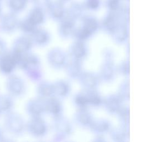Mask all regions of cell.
I'll return each mask as SVG.
<instances>
[{
	"label": "cell",
	"mask_w": 158,
	"mask_h": 142,
	"mask_svg": "<svg viewBox=\"0 0 158 142\" xmlns=\"http://www.w3.org/2000/svg\"><path fill=\"white\" fill-rule=\"evenodd\" d=\"M32 81H40L43 73L40 58L34 53L24 54L19 66Z\"/></svg>",
	"instance_id": "1"
},
{
	"label": "cell",
	"mask_w": 158,
	"mask_h": 142,
	"mask_svg": "<svg viewBox=\"0 0 158 142\" xmlns=\"http://www.w3.org/2000/svg\"><path fill=\"white\" fill-rule=\"evenodd\" d=\"M3 124L6 131L14 135H21L26 128V123L23 117L13 111L6 114Z\"/></svg>",
	"instance_id": "2"
},
{
	"label": "cell",
	"mask_w": 158,
	"mask_h": 142,
	"mask_svg": "<svg viewBox=\"0 0 158 142\" xmlns=\"http://www.w3.org/2000/svg\"><path fill=\"white\" fill-rule=\"evenodd\" d=\"M24 54L26 53H21L13 50L7 51L0 57V73L8 76L13 73L19 67Z\"/></svg>",
	"instance_id": "3"
},
{
	"label": "cell",
	"mask_w": 158,
	"mask_h": 142,
	"mask_svg": "<svg viewBox=\"0 0 158 142\" xmlns=\"http://www.w3.org/2000/svg\"><path fill=\"white\" fill-rule=\"evenodd\" d=\"M6 88L12 97H20L26 92V83L21 77L12 74L6 80Z\"/></svg>",
	"instance_id": "4"
},
{
	"label": "cell",
	"mask_w": 158,
	"mask_h": 142,
	"mask_svg": "<svg viewBox=\"0 0 158 142\" xmlns=\"http://www.w3.org/2000/svg\"><path fill=\"white\" fill-rule=\"evenodd\" d=\"M26 131L33 137L42 138L47 133V124L42 117H33L27 122Z\"/></svg>",
	"instance_id": "5"
},
{
	"label": "cell",
	"mask_w": 158,
	"mask_h": 142,
	"mask_svg": "<svg viewBox=\"0 0 158 142\" xmlns=\"http://www.w3.org/2000/svg\"><path fill=\"white\" fill-rule=\"evenodd\" d=\"M53 118V128L56 134V138H64L71 134L73 126L69 119L62 115Z\"/></svg>",
	"instance_id": "6"
},
{
	"label": "cell",
	"mask_w": 158,
	"mask_h": 142,
	"mask_svg": "<svg viewBox=\"0 0 158 142\" xmlns=\"http://www.w3.org/2000/svg\"><path fill=\"white\" fill-rule=\"evenodd\" d=\"M66 53L60 48H53L47 54V60L49 64L55 69L64 68L68 62Z\"/></svg>",
	"instance_id": "7"
},
{
	"label": "cell",
	"mask_w": 158,
	"mask_h": 142,
	"mask_svg": "<svg viewBox=\"0 0 158 142\" xmlns=\"http://www.w3.org/2000/svg\"><path fill=\"white\" fill-rule=\"evenodd\" d=\"M19 21L15 13L9 12L2 14L0 16V29L5 33H12L18 29Z\"/></svg>",
	"instance_id": "8"
},
{
	"label": "cell",
	"mask_w": 158,
	"mask_h": 142,
	"mask_svg": "<svg viewBox=\"0 0 158 142\" xmlns=\"http://www.w3.org/2000/svg\"><path fill=\"white\" fill-rule=\"evenodd\" d=\"M76 20L71 16L65 13L63 18L59 21L58 32L61 37L66 38L73 36L76 29Z\"/></svg>",
	"instance_id": "9"
},
{
	"label": "cell",
	"mask_w": 158,
	"mask_h": 142,
	"mask_svg": "<svg viewBox=\"0 0 158 142\" xmlns=\"http://www.w3.org/2000/svg\"><path fill=\"white\" fill-rule=\"evenodd\" d=\"M25 109L31 117H42L45 112V100L38 97L31 99L27 102Z\"/></svg>",
	"instance_id": "10"
},
{
	"label": "cell",
	"mask_w": 158,
	"mask_h": 142,
	"mask_svg": "<svg viewBox=\"0 0 158 142\" xmlns=\"http://www.w3.org/2000/svg\"><path fill=\"white\" fill-rule=\"evenodd\" d=\"M34 44L30 35L24 34L15 40L12 50L21 53H27L30 52Z\"/></svg>",
	"instance_id": "11"
},
{
	"label": "cell",
	"mask_w": 158,
	"mask_h": 142,
	"mask_svg": "<svg viewBox=\"0 0 158 142\" xmlns=\"http://www.w3.org/2000/svg\"><path fill=\"white\" fill-rule=\"evenodd\" d=\"M66 8L64 6V3L59 0L52 1L46 12L50 18L55 21H60L65 15Z\"/></svg>",
	"instance_id": "12"
},
{
	"label": "cell",
	"mask_w": 158,
	"mask_h": 142,
	"mask_svg": "<svg viewBox=\"0 0 158 142\" xmlns=\"http://www.w3.org/2000/svg\"><path fill=\"white\" fill-rule=\"evenodd\" d=\"M45 111L53 118L61 115L63 104L59 98L53 95L45 100Z\"/></svg>",
	"instance_id": "13"
},
{
	"label": "cell",
	"mask_w": 158,
	"mask_h": 142,
	"mask_svg": "<svg viewBox=\"0 0 158 142\" xmlns=\"http://www.w3.org/2000/svg\"><path fill=\"white\" fill-rule=\"evenodd\" d=\"M34 45L43 46L47 45L50 40V35L46 29L37 27L32 34H30Z\"/></svg>",
	"instance_id": "14"
},
{
	"label": "cell",
	"mask_w": 158,
	"mask_h": 142,
	"mask_svg": "<svg viewBox=\"0 0 158 142\" xmlns=\"http://www.w3.org/2000/svg\"><path fill=\"white\" fill-rule=\"evenodd\" d=\"M79 78L82 86L86 90L95 89L98 84V77L92 72H82Z\"/></svg>",
	"instance_id": "15"
},
{
	"label": "cell",
	"mask_w": 158,
	"mask_h": 142,
	"mask_svg": "<svg viewBox=\"0 0 158 142\" xmlns=\"http://www.w3.org/2000/svg\"><path fill=\"white\" fill-rule=\"evenodd\" d=\"M69 53L72 58L81 60L87 54V48L83 41L77 40L71 45Z\"/></svg>",
	"instance_id": "16"
},
{
	"label": "cell",
	"mask_w": 158,
	"mask_h": 142,
	"mask_svg": "<svg viewBox=\"0 0 158 142\" xmlns=\"http://www.w3.org/2000/svg\"><path fill=\"white\" fill-rule=\"evenodd\" d=\"M64 68L68 76L73 78H79L82 73L81 62L79 60L72 58L71 61L67 62Z\"/></svg>",
	"instance_id": "17"
},
{
	"label": "cell",
	"mask_w": 158,
	"mask_h": 142,
	"mask_svg": "<svg viewBox=\"0 0 158 142\" xmlns=\"http://www.w3.org/2000/svg\"><path fill=\"white\" fill-rule=\"evenodd\" d=\"M46 11L42 8L34 6L29 11L27 17L37 26L43 24L45 20Z\"/></svg>",
	"instance_id": "18"
},
{
	"label": "cell",
	"mask_w": 158,
	"mask_h": 142,
	"mask_svg": "<svg viewBox=\"0 0 158 142\" xmlns=\"http://www.w3.org/2000/svg\"><path fill=\"white\" fill-rule=\"evenodd\" d=\"M53 84L54 95L57 97H66L70 92V86L65 80L59 79Z\"/></svg>",
	"instance_id": "19"
},
{
	"label": "cell",
	"mask_w": 158,
	"mask_h": 142,
	"mask_svg": "<svg viewBox=\"0 0 158 142\" xmlns=\"http://www.w3.org/2000/svg\"><path fill=\"white\" fill-rule=\"evenodd\" d=\"M37 92L38 97L44 100L54 95L53 83L47 81L40 82L37 86Z\"/></svg>",
	"instance_id": "20"
},
{
	"label": "cell",
	"mask_w": 158,
	"mask_h": 142,
	"mask_svg": "<svg viewBox=\"0 0 158 142\" xmlns=\"http://www.w3.org/2000/svg\"><path fill=\"white\" fill-rule=\"evenodd\" d=\"M75 119L77 123L82 126H90L94 120L91 113L86 107L79 108L75 113Z\"/></svg>",
	"instance_id": "21"
},
{
	"label": "cell",
	"mask_w": 158,
	"mask_h": 142,
	"mask_svg": "<svg viewBox=\"0 0 158 142\" xmlns=\"http://www.w3.org/2000/svg\"><path fill=\"white\" fill-rule=\"evenodd\" d=\"M124 100L119 95H110L106 98L105 107L106 109L111 113H116L122 104Z\"/></svg>",
	"instance_id": "22"
},
{
	"label": "cell",
	"mask_w": 158,
	"mask_h": 142,
	"mask_svg": "<svg viewBox=\"0 0 158 142\" xmlns=\"http://www.w3.org/2000/svg\"><path fill=\"white\" fill-rule=\"evenodd\" d=\"M13 97L8 94L0 95V114H7L13 110Z\"/></svg>",
	"instance_id": "23"
},
{
	"label": "cell",
	"mask_w": 158,
	"mask_h": 142,
	"mask_svg": "<svg viewBox=\"0 0 158 142\" xmlns=\"http://www.w3.org/2000/svg\"><path fill=\"white\" fill-rule=\"evenodd\" d=\"M28 0H7L6 5L10 12L16 15L21 13L27 7Z\"/></svg>",
	"instance_id": "24"
},
{
	"label": "cell",
	"mask_w": 158,
	"mask_h": 142,
	"mask_svg": "<svg viewBox=\"0 0 158 142\" xmlns=\"http://www.w3.org/2000/svg\"><path fill=\"white\" fill-rule=\"evenodd\" d=\"M115 76V69L113 63L106 62L101 69L100 77L104 81H111Z\"/></svg>",
	"instance_id": "25"
},
{
	"label": "cell",
	"mask_w": 158,
	"mask_h": 142,
	"mask_svg": "<svg viewBox=\"0 0 158 142\" xmlns=\"http://www.w3.org/2000/svg\"><path fill=\"white\" fill-rule=\"evenodd\" d=\"M99 24L97 19L92 16H85L82 19V28L91 36L98 30Z\"/></svg>",
	"instance_id": "26"
},
{
	"label": "cell",
	"mask_w": 158,
	"mask_h": 142,
	"mask_svg": "<svg viewBox=\"0 0 158 142\" xmlns=\"http://www.w3.org/2000/svg\"><path fill=\"white\" fill-rule=\"evenodd\" d=\"M89 127L93 132L98 133H105L111 129L110 123L105 119H94Z\"/></svg>",
	"instance_id": "27"
},
{
	"label": "cell",
	"mask_w": 158,
	"mask_h": 142,
	"mask_svg": "<svg viewBox=\"0 0 158 142\" xmlns=\"http://www.w3.org/2000/svg\"><path fill=\"white\" fill-rule=\"evenodd\" d=\"M111 34H112L114 39L116 41L122 42L125 41L127 37L128 30L124 22H122L119 24Z\"/></svg>",
	"instance_id": "28"
},
{
	"label": "cell",
	"mask_w": 158,
	"mask_h": 142,
	"mask_svg": "<svg viewBox=\"0 0 158 142\" xmlns=\"http://www.w3.org/2000/svg\"><path fill=\"white\" fill-rule=\"evenodd\" d=\"M37 27H38L35 25L27 17L19 21L18 29H19L24 34L30 35L32 34Z\"/></svg>",
	"instance_id": "29"
},
{
	"label": "cell",
	"mask_w": 158,
	"mask_h": 142,
	"mask_svg": "<svg viewBox=\"0 0 158 142\" xmlns=\"http://www.w3.org/2000/svg\"><path fill=\"white\" fill-rule=\"evenodd\" d=\"M89 104L95 106L100 105L102 102V99L100 95L95 89L85 91Z\"/></svg>",
	"instance_id": "30"
},
{
	"label": "cell",
	"mask_w": 158,
	"mask_h": 142,
	"mask_svg": "<svg viewBox=\"0 0 158 142\" xmlns=\"http://www.w3.org/2000/svg\"><path fill=\"white\" fill-rule=\"evenodd\" d=\"M84 6L80 5L78 3H73L69 6L68 9H66V13L77 20L79 17H81L84 11Z\"/></svg>",
	"instance_id": "31"
},
{
	"label": "cell",
	"mask_w": 158,
	"mask_h": 142,
	"mask_svg": "<svg viewBox=\"0 0 158 142\" xmlns=\"http://www.w3.org/2000/svg\"><path fill=\"white\" fill-rule=\"evenodd\" d=\"M111 137L116 141H124L128 137V133L124 127H117L111 130Z\"/></svg>",
	"instance_id": "32"
},
{
	"label": "cell",
	"mask_w": 158,
	"mask_h": 142,
	"mask_svg": "<svg viewBox=\"0 0 158 142\" xmlns=\"http://www.w3.org/2000/svg\"><path fill=\"white\" fill-rule=\"evenodd\" d=\"M74 102L79 108H85L89 104L85 91L77 94L74 98Z\"/></svg>",
	"instance_id": "33"
},
{
	"label": "cell",
	"mask_w": 158,
	"mask_h": 142,
	"mask_svg": "<svg viewBox=\"0 0 158 142\" xmlns=\"http://www.w3.org/2000/svg\"><path fill=\"white\" fill-rule=\"evenodd\" d=\"M118 95L121 97L123 100L129 97V86L128 82H125L123 84H122L121 89H119Z\"/></svg>",
	"instance_id": "34"
},
{
	"label": "cell",
	"mask_w": 158,
	"mask_h": 142,
	"mask_svg": "<svg viewBox=\"0 0 158 142\" xmlns=\"http://www.w3.org/2000/svg\"><path fill=\"white\" fill-rule=\"evenodd\" d=\"M34 6L42 8L46 11L53 0H31Z\"/></svg>",
	"instance_id": "35"
},
{
	"label": "cell",
	"mask_w": 158,
	"mask_h": 142,
	"mask_svg": "<svg viewBox=\"0 0 158 142\" xmlns=\"http://www.w3.org/2000/svg\"><path fill=\"white\" fill-rule=\"evenodd\" d=\"M116 113L118 115L119 118L123 121L126 122L129 118V112L128 109L125 106L122 105Z\"/></svg>",
	"instance_id": "36"
},
{
	"label": "cell",
	"mask_w": 158,
	"mask_h": 142,
	"mask_svg": "<svg viewBox=\"0 0 158 142\" xmlns=\"http://www.w3.org/2000/svg\"><path fill=\"white\" fill-rule=\"evenodd\" d=\"M120 0H108L107 5L110 12H117L121 9Z\"/></svg>",
	"instance_id": "37"
},
{
	"label": "cell",
	"mask_w": 158,
	"mask_h": 142,
	"mask_svg": "<svg viewBox=\"0 0 158 142\" xmlns=\"http://www.w3.org/2000/svg\"><path fill=\"white\" fill-rule=\"evenodd\" d=\"M100 2V0H86L85 6L90 10H95L99 7Z\"/></svg>",
	"instance_id": "38"
},
{
	"label": "cell",
	"mask_w": 158,
	"mask_h": 142,
	"mask_svg": "<svg viewBox=\"0 0 158 142\" xmlns=\"http://www.w3.org/2000/svg\"><path fill=\"white\" fill-rule=\"evenodd\" d=\"M119 71L123 74H127L129 73V64L128 62L124 61L122 62L119 67Z\"/></svg>",
	"instance_id": "39"
},
{
	"label": "cell",
	"mask_w": 158,
	"mask_h": 142,
	"mask_svg": "<svg viewBox=\"0 0 158 142\" xmlns=\"http://www.w3.org/2000/svg\"><path fill=\"white\" fill-rule=\"evenodd\" d=\"M7 52V46L5 41L0 37V57Z\"/></svg>",
	"instance_id": "40"
},
{
	"label": "cell",
	"mask_w": 158,
	"mask_h": 142,
	"mask_svg": "<svg viewBox=\"0 0 158 142\" xmlns=\"http://www.w3.org/2000/svg\"><path fill=\"white\" fill-rule=\"evenodd\" d=\"M4 138L3 137V132L2 129L0 127V141H2Z\"/></svg>",
	"instance_id": "41"
},
{
	"label": "cell",
	"mask_w": 158,
	"mask_h": 142,
	"mask_svg": "<svg viewBox=\"0 0 158 142\" xmlns=\"http://www.w3.org/2000/svg\"><path fill=\"white\" fill-rule=\"evenodd\" d=\"M2 7H1V3H0V16L2 15Z\"/></svg>",
	"instance_id": "42"
},
{
	"label": "cell",
	"mask_w": 158,
	"mask_h": 142,
	"mask_svg": "<svg viewBox=\"0 0 158 142\" xmlns=\"http://www.w3.org/2000/svg\"><path fill=\"white\" fill-rule=\"evenodd\" d=\"M59 1H60L62 2L65 3L66 2H68V1H70V0H59Z\"/></svg>",
	"instance_id": "43"
},
{
	"label": "cell",
	"mask_w": 158,
	"mask_h": 142,
	"mask_svg": "<svg viewBox=\"0 0 158 142\" xmlns=\"http://www.w3.org/2000/svg\"><path fill=\"white\" fill-rule=\"evenodd\" d=\"M3 1V0H0V3H1V2H2Z\"/></svg>",
	"instance_id": "44"
},
{
	"label": "cell",
	"mask_w": 158,
	"mask_h": 142,
	"mask_svg": "<svg viewBox=\"0 0 158 142\" xmlns=\"http://www.w3.org/2000/svg\"><path fill=\"white\" fill-rule=\"evenodd\" d=\"M28 1H29V0H28Z\"/></svg>",
	"instance_id": "45"
},
{
	"label": "cell",
	"mask_w": 158,
	"mask_h": 142,
	"mask_svg": "<svg viewBox=\"0 0 158 142\" xmlns=\"http://www.w3.org/2000/svg\"><path fill=\"white\" fill-rule=\"evenodd\" d=\"M0 115H1V114H0Z\"/></svg>",
	"instance_id": "46"
}]
</instances>
